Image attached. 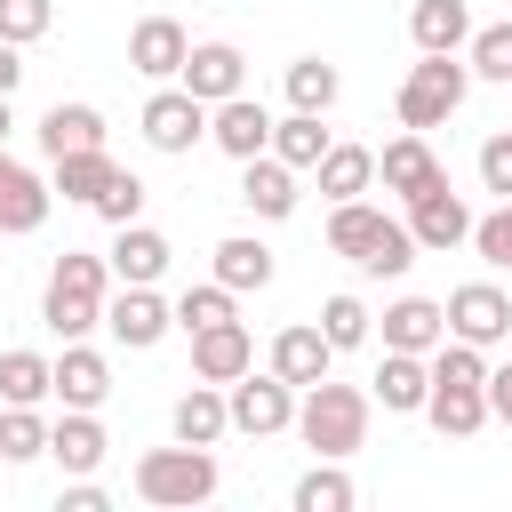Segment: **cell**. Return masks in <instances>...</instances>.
Returning a JSON list of instances; mask_svg holds the SVG:
<instances>
[{
  "label": "cell",
  "mask_w": 512,
  "mask_h": 512,
  "mask_svg": "<svg viewBox=\"0 0 512 512\" xmlns=\"http://www.w3.org/2000/svg\"><path fill=\"white\" fill-rule=\"evenodd\" d=\"M200 104H224V96H240L248 88V56L232 48V40H200L192 56H184V72H176Z\"/></svg>",
  "instance_id": "cell-12"
},
{
  "label": "cell",
  "mask_w": 512,
  "mask_h": 512,
  "mask_svg": "<svg viewBox=\"0 0 512 512\" xmlns=\"http://www.w3.org/2000/svg\"><path fill=\"white\" fill-rule=\"evenodd\" d=\"M112 280V264L104 256H88V248H64L56 264H48V288H40V320L64 336V344H80L88 328H104V288Z\"/></svg>",
  "instance_id": "cell-2"
},
{
  "label": "cell",
  "mask_w": 512,
  "mask_h": 512,
  "mask_svg": "<svg viewBox=\"0 0 512 512\" xmlns=\"http://www.w3.org/2000/svg\"><path fill=\"white\" fill-rule=\"evenodd\" d=\"M464 64H472V80H496V88H512V24H472V40H464Z\"/></svg>",
  "instance_id": "cell-34"
},
{
  "label": "cell",
  "mask_w": 512,
  "mask_h": 512,
  "mask_svg": "<svg viewBox=\"0 0 512 512\" xmlns=\"http://www.w3.org/2000/svg\"><path fill=\"white\" fill-rule=\"evenodd\" d=\"M208 256H216V280H224L232 296H240V288H272V272H280V264H272V248H264L256 232H224Z\"/></svg>",
  "instance_id": "cell-26"
},
{
  "label": "cell",
  "mask_w": 512,
  "mask_h": 512,
  "mask_svg": "<svg viewBox=\"0 0 512 512\" xmlns=\"http://www.w3.org/2000/svg\"><path fill=\"white\" fill-rule=\"evenodd\" d=\"M408 232H416V248H424V256H448V248H464V240H472V208H464L448 184H432V192H416V200H408Z\"/></svg>",
  "instance_id": "cell-10"
},
{
  "label": "cell",
  "mask_w": 512,
  "mask_h": 512,
  "mask_svg": "<svg viewBox=\"0 0 512 512\" xmlns=\"http://www.w3.org/2000/svg\"><path fill=\"white\" fill-rule=\"evenodd\" d=\"M472 248H480V264L512 272V200H504V208H488V216H472Z\"/></svg>",
  "instance_id": "cell-41"
},
{
  "label": "cell",
  "mask_w": 512,
  "mask_h": 512,
  "mask_svg": "<svg viewBox=\"0 0 512 512\" xmlns=\"http://www.w3.org/2000/svg\"><path fill=\"white\" fill-rule=\"evenodd\" d=\"M488 416H496V424H512V360H504V368H488Z\"/></svg>",
  "instance_id": "cell-43"
},
{
  "label": "cell",
  "mask_w": 512,
  "mask_h": 512,
  "mask_svg": "<svg viewBox=\"0 0 512 512\" xmlns=\"http://www.w3.org/2000/svg\"><path fill=\"white\" fill-rule=\"evenodd\" d=\"M104 144V112L96 104H48L40 112V152L64 160V152H96Z\"/></svg>",
  "instance_id": "cell-25"
},
{
  "label": "cell",
  "mask_w": 512,
  "mask_h": 512,
  "mask_svg": "<svg viewBox=\"0 0 512 512\" xmlns=\"http://www.w3.org/2000/svg\"><path fill=\"white\" fill-rule=\"evenodd\" d=\"M184 56H192V40H184L176 16H144V24L128 32V72H144V80H176Z\"/></svg>",
  "instance_id": "cell-14"
},
{
  "label": "cell",
  "mask_w": 512,
  "mask_h": 512,
  "mask_svg": "<svg viewBox=\"0 0 512 512\" xmlns=\"http://www.w3.org/2000/svg\"><path fill=\"white\" fill-rule=\"evenodd\" d=\"M88 208H96L104 224H136V216H144V176H136V168H112V184H104Z\"/></svg>",
  "instance_id": "cell-39"
},
{
  "label": "cell",
  "mask_w": 512,
  "mask_h": 512,
  "mask_svg": "<svg viewBox=\"0 0 512 512\" xmlns=\"http://www.w3.org/2000/svg\"><path fill=\"white\" fill-rule=\"evenodd\" d=\"M368 416H376V392H360V384L320 376V384L296 392V432H304L312 456H336L344 464L352 448H368Z\"/></svg>",
  "instance_id": "cell-1"
},
{
  "label": "cell",
  "mask_w": 512,
  "mask_h": 512,
  "mask_svg": "<svg viewBox=\"0 0 512 512\" xmlns=\"http://www.w3.org/2000/svg\"><path fill=\"white\" fill-rule=\"evenodd\" d=\"M208 144H216V152H232V160H256V152H272V112L240 88V96L208 104Z\"/></svg>",
  "instance_id": "cell-9"
},
{
  "label": "cell",
  "mask_w": 512,
  "mask_h": 512,
  "mask_svg": "<svg viewBox=\"0 0 512 512\" xmlns=\"http://www.w3.org/2000/svg\"><path fill=\"white\" fill-rule=\"evenodd\" d=\"M320 336H328L336 352H352V344L376 336V312H368L360 296H328V304H320Z\"/></svg>",
  "instance_id": "cell-36"
},
{
  "label": "cell",
  "mask_w": 512,
  "mask_h": 512,
  "mask_svg": "<svg viewBox=\"0 0 512 512\" xmlns=\"http://www.w3.org/2000/svg\"><path fill=\"white\" fill-rule=\"evenodd\" d=\"M48 200H56V184H40L24 160H8V144H0V232L8 240H24V232H40L48 224Z\"/></svg>",
  "instance_id": "cell-11"
},
{
  "label": "cell",
  "mask_w": 512,
  "mask_h": 512,
  "mask_svg": "<svg viewBox=\"0 0 512 512\" xmlns=\"http://www.w3.org/2000/svg\"><path fill=\"white\" fill-rule=\"evenodd\" d=\"M336 64H320V56H296L288 64V112H328L336 104Z\"/></svg>",
  "instance_id": "cell-35"
},
{
  "label": "cell",
  "mask_w": 512,
  "mask_h": 512,
  "mask_svg": "<svg viewBox=\"0 0 512 512\" xmlns=\"http://www.w3.org/2000/svg\"><path fill=\"white\" fill-rule=\"evenodd\" d=\"M56 400H64V408H104V400H112V360L88 352V344H64V360H56Z\"/></svg>",
  "instance_id": "cell-24"
},
{
  "label": "cell",
  "mask_w": 512,
  "mask_h": 512,
  "mask_svg": "<svg viewBox=\"0 0 512 512\" xmlns=\"http://www.w3.org/2000/svg\"><path fill=\"white\" fill-rule=\"evenodd\" d=\"M312 176H320V192H328V200H360V192L376 184V152H368V144H328Z\"/></svg>",
  "instance_id": "cell-29"
},
{
  "label": "cell",
  "mask_w": 512,
  "mask_h": 512,
  "mask_svg": "<svg viewBox=\"0 0 512 512\" xmlns=\"http://www.w3.org/2000/svg\"><path fill=\"white\" fill-rule=\"evenodd\" d=\"M272 152H280L288 168H320V152H328L320 112H288V120H272Z\"/></svg>",
  "instance_id": "cell-31"
},
{
  "label": "cell",
  "mask_w": 512,
  "mask_h": 512,
  "mask_svg": "<svg viewBox=\"0 0 512 512\" xmlns=\"http://www.w3.org/2000/svg\"><path fill=\"white\" fill-rule=\"evenodd\" d=\"M440 336H448V304H432V296H400V304H384V352H440Z\"/></svg>",
  "instance_id": "cell-16"
},
{
  "label": "cell",
  "mask_w": 512,
  "mask_h": 512,
  "mask_svg": "<svg viewBox=\"0 0 512 512\" xmlns=\"http://www.w3.org/2000/svg\"><path fill=\"white\" fill-rule=\"evenodd\" d=\"M64 512H104V488H96V480H88V472H80V480H72V488H64Z\"/></svg>",
  "instance_id": "cell-44"
},
{
  "label": "cell",
  "mask_w": 512,
  "mask_h": 512,
  "mask_svg": "<svg viewBox=\"0 0 512 512\" xmlns=\"http://www.w3.org/2000/svg\"><path fill=\"white\" fill-rule=\"evenodd\" d=\"M16 80H24V56H16V40H0V96H16Z\"/></svg>",
  "instance_id": "cell-45"
},
{
  "label": "cell",
  "mask_w": 512,
  "mask_h": 512,
  "mask_svg": "<svg viewBox=\"0 0 512 512\" xmlns=\"http://www.w3.org/2000/svg\"><path fill=\"white\" fill-rule=\"evenodd\" d=\"M224 400H232V432L272 440V432H288V424H296V384H288V376H272V368H264V376H256V368H248V376H232V384H224Z\"/></svg>",
  "instance_id": "cell-6"
},
{
  "label": "cell",
  "mask_w": 512,
  "mask_h": 512,
  "mask_svg": "<svg viewBox=\"0 0 512 512\" xmlns=\"http://www.w3.org/2000/svg\"><path fill=\"white\" fill-rule=\"evenodd\" d=\"M104 328H112V344H128V352H152V344L176 328V304H160V288H128V280H120V296H104Z\"/></svg>",
  "instance_id": "cell-7"
},
{
  "label": "cell",
  "mask_w": 512,
  "mask_h": 512,
  "mask_svg": "<svg viewBox=\"0 0 512 512\" xmlns=\"http://www.w3.org/2000/svg\"><path fill=\"white\" fill-rule=\"evenodd\" d=\"M136 128H144L152 152H192V144L208 136V104H200L184 80H160V88L144 96V120H136Z\"/></svg>",
  "instance_id": "cell-5"
},
{
  "label": "cell",
  "mask_w": 512,
  "mask_h": 512,
  "mask_svg": "<svg viewBox=\"0 0 512 512\" xmlns=\"http://www.w3.org/2000/svg\"><path fill=\"white\" fill-rule=\"evenodd\" d=\"M48 168H56V192L80 200V208L112 184V152H104V144H96V152H64V160H48Z\"/></svg>",
  "instance_id": "cell-32"
},
{
  "label": "cell",
  "mask_w": 512,
  "mask_h": 512,
  "mask_svg": "<svg viewBox=\"0 0 512 512\" xmlns=\"http://www.w3.org/2000/svg\"><path fill=\"white\" fill-rule=\"evenodd\" d=\"M480 184H488V192H504V200H512V128H496V136H488V144H480Z\"/></svg>",
  "instance_id": "cell-42"
},
{
  "label": "cell",
  "mask_w": 512,
  "mask_h": 512,
  "mask_svg": "<svg viewBox=\"0 0 512 512\" xmlns=\"http://www.w3.org/2000/svg\"><path fill=\"white\" fill-rule=\"evenodd\" d=\"M376 176H384V192H400V200H416V192H432V184H448V168L432 160V144H424V128H408V136H392V144L376 152Z\"/></svg>",
  "instance_id": "cell-13"
},
{
  "label": "cell",
  "mask_w": 512,
  "mask_h": 512,
  "mask_svg": "<svg viewBox=\"0 0 512 512\" xmlns=\"http://www.w3.org/2000/svg\"><path fill=\"white\" fill-rule=\"evenodd\" d=\"M464 88H472V64H464V56H424V64H408V80H400V128H440V120L464 104Z\"/></svg>",
  "instance_id": "cell-4"
},
{
  "label": "cell",
  "mask_w": 512,
  "mask_h": 512,
  "mask_svg": "<svg viewBox=\"0 0 512 512\" xmlns=\"http://www.w3.org/2000/svg\"><path fill=\"white\" fill-rule=\"evenodd\" d=\"M8 128H16V112H8V96H0V144H8Z\"/></svg>",
  "instance_id": "cell-46"
},
{
  "label": "cell",
  "mask_w": 512,
  "mask_h": 512,
  "mask_svg": "<svg viewBox=\"0 0 512 512\" xmlns=\"http://www.w3.org/2000/svg\"><path fill=\"white\" fill-rule=\"evenodd\" d=\"M248 368H256V336H248L240 320H216V328H200V336H192V376L232 384V376H248Z\"/></svg>",
  "instance_id": "cell-17"
},
{
  "label": "cell",
  "mask_w": 512,
  "mask_h": 512,
  "mask_svg": "<svg viewBox=\"0 0 512 512\" xmlns=\"http://www.w3.org/2000/svg\"><path fill=\"white\" fill-rule=\"evenodd\" d=\"M448 336H464V344H504L512 336V296L496 288V280H464L456 296H448Z\"/></svg>",
  "instance_id": "cell-8"
},
{
  "label": "cell",
  "mask_w": 512,
  "mask_h": 512,
  "mask_svg": "<svg viewBox=\"0 0 512 512\" xmlns=\"http://www.w3.org/2000/svg\"><path fill=\"white\" fill-rule=\"evenodd\" d=\"M408 40L424 56H456L472 40V0H416L408 8Z\"/></svg>",
  "instance_id": "cell-23"
},
{
  "label": "cell",
  "mask_w": 512,
  "mask_h": 512,
  "mask_svg": "<svg viewBox=\"0 0 512 512\" xmlns=\"http://www.w3.org/2000/svg\"><path fill=\"white\" fill-rule=\"evenodd\" d=\"M352 496H360V488L344 480V464H336V456H320V464L296 480V512H352Z\"/></svg>",
  "instance_id": "cell-33"
},
{
  "label": "cell",
  "mask_w": 512,
  "mask_h": 512,
  "mask_svg": "<svg viewBox=\"0 0 512 512\" xmlns=\"http://www.w3.org/2000/svg\"><path fill=\"white\" fill-rule=\"evenodd\" d=\"M48 392H56V360H40V352H0V400L40 408Z\"/></svg>",
  "instance_id": "cell-30"
},
{
  "label": "cell",
  "mask_w": 512,
  "mask_h": 512,
  "mask_svg": "<svg viewBox=\"0 0 512 512\" xmlns=\"http://www.w3.org/2000/svg\"><path fill=\"white\" fill-rule=\"evenodd\" d=\"M328 368H336V344H328L312 320H296V328H280V336H272V376H288L296 392H304V384H320Z\"/></svg>",
  "instance_id": "cell-19"
},
{
  "label": "cell",
  "mask_w": 512,
  "mask_h": 512,
  "mask_svg": "<svg viewBox=\"0 0 512 512\" xmlns=\"http://www.w3.org/2000/svg\"><path fill=\"white\" fill-rule=\"evenodd\" d=\"M56 24V0H0V40H16V48H32L40 32Z\"/></svg>",
  "instance_id": "cell-40"
},
{
  "label": "cell",
  "mask_w": 512,
  "mask_h": 512,
  "mask_svg": "<svg viewBox=\"0 0 512 512\" xmlns=\"http://www.w3.org/2000/svg\"><path fill=\"white\" fill-rule=\"evenodd\" d=\"M104 448H112V440H104L96 408H64V416L48 424V456H56L72 480H80V472H96V464H104Z\"/></svg>",
  "instance_id": "cell-22"
},
{
  "label": "cell",
  "mask_w": 512,
  "mask_h": 512,
  "mask_svg": "<svg viewBox=\"0 0 512 512\" xmlns=\"http://www.w3.org/2000/svg\"><path fill=\"white\" fill-rule=\"evenodd\" d=\"M168 424H176V440H192V448H216L224 432H232V400H224V384H192L176 408H168Z\"/></svg>",
  "instance_id": "cell-21"
},
{
  "label": "cell",
  "mask_w": 512,
  "mask_h": 512,
  "mask_svg": "<svg viewBox=\"0 0 512 512\" xmlns=\"http://www.w3.org/2000/svg\"><path fill=\"white\" fill-rule=\"evenodd\" d=\"M216 480H224V472H216V448H192V440L136 456V496H144V504H168V512L208 504V496H216Z\"/></svg>",
  "instance_id": "cell-3"
},
{
  "label": "cell",
  "mask_w": 512,
  "mask_h": 512,
  "mask_svg": "<svg viewBox=\"0 0 512 512\" xmlns=\"http://www.w3.org/2000/svg\"><path fill=\"white\" fill-rule=\"evenodd\" d=\"M376 400H384L392 416H424V400H432V360H424V352H384V360H376Z\"/></svg>",
  "instance_id": "cell-20"
},
{
  "label": "cell",
  "mask_w": 512,
  "mask_h": 512,
  "mask_svg": "<svg viewBox=\"0 0 512 512\" xmlns=\"http://www.w3.org/2000/svg\"><path fill=\"white\" fill-rule=\"evenodd\" d=\"M168 256H176L168 232H152L144 216H136V224H112V256H104V264H112L128 288H152V280L168 272Z\"/></svg>",
  "instance_id": "cell-15"
},
{
  "label": "cell",
  "mask_w": 512,
  "mask_h": 512,
  "mask_svg": "<svg viewBox=\"0 0 512 512\" xmlns=\"http://www.w3.org/2000/svg\"><path fill=\"white\" fill-rule=\"evenodd\" d=\"M0 456L8 464H32V456H48V424H40V408H0Z\"/></svg>",
  "instance_id": "cell-37"
},
{
  "label": "cell",
  "mask_w": 512,
  "mask_h": 512,
  "mask_svg": "<svg viewBox=\"0 0 512 512\" xmlns=\"http://www.w3.org/2000/svg\"><path fill=\"white\" fill-rule=\"evenodd\" d=\"M240 200H248L264 224L296 216V168H288L280 152H256V160H240Z\"/></svg>",
  "instance_id": "cell-18"
},
{
  "label": "cell",
  "mask_w": 512,
  "mask_h": 512,
  "mask_svg": "<svg viewBox=\"0 0 512 512\" xmlns=\"http://www.w3.org/2000/svg\"><path fill=\"white\" fill-rule=\"evenodd\" d=\"M216 320H232V288H224V280H200V288L176 296V328H184V336H200V328H216Z\"/></svg>",
  "instance_id": "cell-38"
},
{
  "label": "cell",
  "mask_w": 512,
  "mask_h": 512,
  "mask_svg": "<svg viewBox=\"0 0 512 512\" xmlns=\"http://www.w3.org/2000/svg\"><path fill=\"white\" fill-rule=\"evenodd\" d=\"M424 416H432L440 440H472V432L488 424V384H432Z\"/></svg>",
  "instance_id": "cell-27"
},
{
  "label": "cell",
  "mask_w": 512,
  "mask_h": 512,
  "mask_svg": "<svg viewBox=\"0 0 512 512\" xmlns=\"http://www.w3.org/2000/svg\"><path fill=\"white\" fill-rule=\"evenodd\" d=\"M392 224H400V216H384V208H368V200H336V216H328V248L352 256V264H368V248H376Z\"/></svg>",
  "instance_id": "cell-28"
}]
</instances>
